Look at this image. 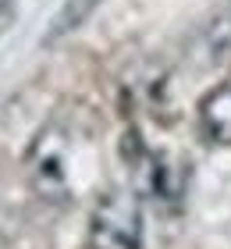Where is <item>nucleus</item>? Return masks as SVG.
Here are the masks:
<instances>
[{"label":"nucleus","instance_id":"nucleus-1","mask_svg":"<svg viewBox=\"0 0 231 249\" xmlns=\"http://www.w3.org/2000/svg\"><path fill=\"white\" fill-rule=\"evenodd\" d=\"M25 167H29V178L36 185V192L53 203L75 199L78 189H82V175H86L82 146L71 139L68 128H57V124L43 128L25 157Z\"/></svg>","mask_w":231,"mask_h":249},{"label":"nucleus","instance_id":"nucleus-7","mask_svg":"<svg viewBox=\"0 0 231 249\" xmlns=\"http://www.w3.org/2000/svg\"><path fill=\"white\" fill-rule=\"evenodd\" d=\"M15 15H18V4H15V0H0V36H4V32L11 29Z\"/></svg>","mask_w":231,"mask_h":249},{"label":"nucleus","instance_id":"nucleus-5","mask_svg":"<svg viewBox=\"0 0 231 249\" xmlns=\"http://www.w3.org/2000/svg\"><path fill=\"white\" fill-rule=\"evenodd\" d=\"M96 4L100 0H64V7L50 18V29L43 32V47H53L57 39H64L68 32H75L92 11H96Z\"/></svg>","mask_w":231,"mask_h":249},{"label":"nucleus","instance_id":"nucleus-6","mask_svg":"<svg viewBox=\"0 0 231 249\" xmlns=\"http://www.w3.org/2000/svg\"><path fill=\"white\" fill-rule=\"evenodd\" d=\"M203 50H206V57L217 61V57H224V53L231 50V7L221 11L217 18H210V25H206V43H203Z\"/></svg>","mask_w":231,"mask_h":249},{"label":"nucleus","instance_id":"nucleus-2","mask_svg":"<svg viewBox=\"0 0 231 249\" xmlns=\"http://www.w3.org/2000/svg\"><path fill=\"white\" fill-rule=\"evenodd\" d=\"M146 224L142 207L128 192H107L89 217V249H142Z\"/></svg>","mask_w":231,"mask_h":249},{"label":"nucleus","instance_id":"nucleus-4","mask_svg":"<svg viewBox=\"0 0 231 249\" xmlns=\"http://www.w3.org/2000/svg\"><path fill=\"white\" fill-rule=\"evenodd\" d=\"M195 128L203 142L210 146H231V82L213 86L195 107Z\"/></svg>","mask_w":231,"mask_h":249},{"label":"nucleus","instance_id":"nucleus-3","mask_svg":"<svg viewBox=\"0 0 231 249\" xmlns=\"http://www.w3.org/2000/svg\"><path fill=\"white\" fill-rule=\"evenodd\" d=\"M121 153H124V167H128L132 185H135L139 196H149V199H171V196H178L181 182H178L175 164H167L157 150H149L139 132L124 135Z\"/></svg>","mask_w":231,"mask_h":249}]
</instances>
